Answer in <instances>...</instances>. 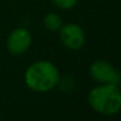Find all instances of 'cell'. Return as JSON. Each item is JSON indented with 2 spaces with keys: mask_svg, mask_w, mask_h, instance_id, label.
Listing matches in <instances>:
<instances>
[{
  "mask_svg": "<svg viewBox=\"0 0 121 121\" xmlns=\"http://www.w3.org/2000/svg\"><path fill=\"white\" fill-rule=\"evenodd\" d=\"M60 72L56 66L47 60H40L32 64L25 72L26 86L38 93L52 91L59 82Z\"/></svg>",
  "mask_w": 121,
  "mask_h": 121,
  "instance_id": "6da1fadb",
  "label": "cell"
},
{
  "mask_svg": "<svg viewBox=\"0 0 121 121\" xmlns=\"http://www.w3.org/2000/svg\"><path fill=\"white\" fill-rule=\"evenodd\" d=\"M91 107L104 115H114L121 109V91L113 83H100L88 93Z\"/></svg>",
  "mask_w": 121,
  "mask_h": 121,
  "instance_id": "7a4b0ae2",
  "label": "cell"
},
{
  "mask_svg": "<svg viewBox=\"0 0 121 121\" xmlns=\"http://www.w3.org/2000/svg\"><path fill=\"white\" fill-rule=\"evenodd\" d=\"M91 77L100 83H113L119 86L121 83V73L106 60H96L89 67Z\"/></svg>",
  "mask_w": 121,
  "mask_h": 121,
  "instance_id": "3957f363",
  "label": "cell"
},
{
  "mask_svg": "<svg viewBox=\"0 0 121 121\" xmlns=\"http://www.w3.org/2000/svg\"><path fill=\"white\" fill-rule=\"evenodd\" d=\"M32 43V34L28 30L24 27H18L13 30L6 41V46L8 52L12 55H21L24 54Z\"/></svg>",
  "mask_w": 121,
  "mask_h": 121,
  "instance_id": "277c9868",
  "label": "cell"
},
{
  "mask_svg": "<svg viewBox=\"0 0 121 121\" xmlns=\"http://www.w3.org/2000/svg\"><path fill=\"white\" fill-rule=\"evenodd\" d=\"M60 31V40L69 49H79L83 46L86 35L81 26L77 24H66L61 26Z\"/></svg>",
  "mask_w": 121,
  "mask_h": 121,
  "instance_id": "5b68a950",
  "label": "cell"
},
{
  "mask_svg": "<svg viewBox=\"0 0 121 121\" xmlns=\"http://www.w3.org/2000/svg\"><path fill=\"white\" fill-rule=\"evenodd\" d=\"M43 25L49 31H59L62 26V19L59 14L54 12H49L43 17Z\"/></svg>",
  "mask_w": 121,
  "mask_h": 121,
  "instance_id": "8992f818",
  "label": "cell"
},
{
  "mask_svg": "<svg viewBox=\"0 0 121 121\" xmlns=\"http://www.w3.org/2000/svg\"><path fill=\"white\" fill-rule=\"evenodd\" d=\"M58 85L60 86V88H61L62 91L69 92V91H72V89L74 88V80H73L72 78H69V77H64V78L60 77Z\"/></svg>",
  "mask_w": 121,
  "mask_h": 121,
  "instance_id": "52a82bcc",
  "label": "cell"
},
{
  "mask_svg": "<svg viewBox=\"0 0 121 121\" xmlns=\"http://www.w3.org/2000/svg\"><path fill=\"white\" fill-rule=\"evenodd\" d=\"M52 2L61 9H71L78 4V0H52Z\"/></svg>",
  "mask_w": 121,
  "mask_h": 121,
  "instance_id": "ba28073f",
  "label": "cell"
}]
</instances>
